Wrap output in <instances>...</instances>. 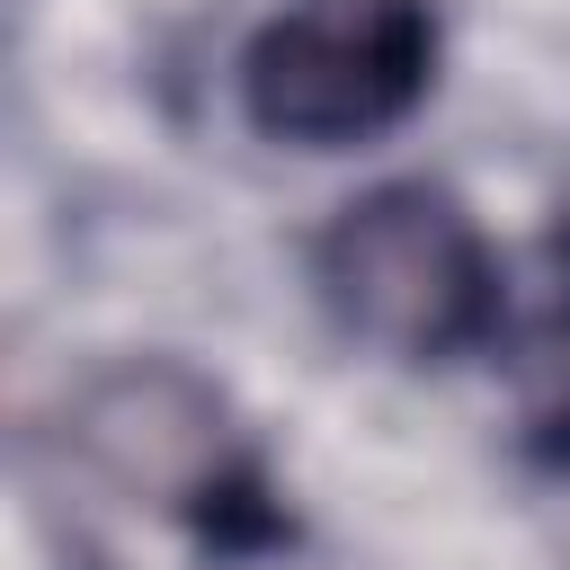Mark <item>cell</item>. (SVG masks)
<instances>
[{"label": "cell", "mask_w": 570, "mask_h": 570, "mask_svg": "<svg viewBox=\"0 0 570 570\" xmlns=\"http://www.w3.org/2000/svg\"><path fill=\"white\" fill-rule=\"evenodd\" d=\"M436 80L428 0H294L240 53V107L267 142L338 151L401 125Z\"/></svg>", "instance_id": "cell-1"}, {"label": "cell", "mask_w": 570, "mask_h": 570, "mask_svg": "<svg viewBox=\"0 0 570 570\" xmlns=\"http://www.w3.org/2000/svg\"><path fill=\"white\" fill-rule=\"evenodd\" d=\"M321 303L383 356H454L490 321V249L436 187H374L321 232Z\"/></svg>", "instance_id": "cell-2"}, {"label": "cell", "mask_w": 570, "mask_h": 570, "mask_svg": "<svg viewBox=\"0 0 570 570\" xmlns=\"http://www.w3.org/2000/svg\"><path fill=\"white\" fill-rule=\"evenodd\" d=\"M80 436L98 445L107 472H125L134 490H160V499L169 490H196L214 472V454H223V419L178 374H134V383L98 392Z\"/></svg>", "instance_id": "cell-3"}, {"label": "cell", "mask_w": 570, "mask_h": 570, "mask_svg": "<svg viewBox=\"0 0 570 570\" xmlns=\"http://www.w3.org/2000/svg\"><path fill=\"white\" fill-rule=\"evenodd\" d=\"M534 428H543V445L570 463V365H561V383L543 392V410H534Z\"/></svg>", "instance_id": "cell-4"}, {"label": "cell", "mask_w": 570, "mask_h": 570, "mask_svg": "<svg viewBox=\"0 0 570 570\" xmlns=\"http://www.w3.org/2000/svg\"><path fill=\"white\" fill-rule=\"evenodd\" d=\"M561 258H570V205H561Z\"/></svg>", "instance_id": "cell-5"}]
</instances>
